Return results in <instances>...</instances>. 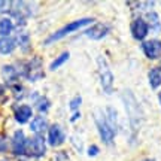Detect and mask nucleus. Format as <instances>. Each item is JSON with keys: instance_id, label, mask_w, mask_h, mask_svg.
<instances>
[{"instance_id": "obj_13", "label": "nucleus", "mask_w": 161, "mask_h": 161, "mask_svg": "<svg viewBox=\"0 0 161 161\" xmlns=\"http://www.w3.org/2000/svg\"><path fill=\"white\" fill-rule=\"evenodd\" d=\"M17 46V40L11 37V36H6V37H0V54L2 55H8L11 54Z\"/></svg>"}, {"instance_id": "obj_8", "label": "nucleus", "mask_w": 161, "mask_h": 161, "mask_svg": "<svg viewBox=\"0 0 161 161\" xmlns=\"http://www.w3.org/2000/svg\"><path fill=\"white\" fill-rule=\"evenodd\" d=\"M143 52L148 58H158L161 55V42L160 40H148L143 45Z\"/></svg>"}, {"instance_id": "obj_26", "label": "nucleus", "mask_w": 161, "mask_h": 161, "mask_svg": "<svg viewBox=\"0 0 161 161\" xmlns=\"http://www.w3.org/2000/svg\"><path fill=\"white\" fill-rule=\"evenodd\" d=\"M160 103H161V92H160Z\"/></svg>"}, {"instance_id": "obj_27", "label": "nucleus", "mask_w": 161, "mask_h": 161, "mask_svg": "<svg viewBox=\"0 0 161 161\" xmlns=\"http://www.w3.org/2000/svg\"><path fill=\"white\" fill-rule=\"evenodd\" d=\"M0 94H2V86H0Z\"/></svg>"}, {"instance_id": "obj_1", "label": "nucleus", "mask_w": 161, "mask_h": 161, "mask_svg": "<svg viewBox=\"0 0 161 161\" xmlns=\"http://www.w3.org/2000/svg\"><path fill=\"white\" fill-rule=\"evenodd\" d=\"M94 121H96V125H97V130L100 133L102 140L104 143H112L114 137H115V128L110 125L108 116L104 115L102 109L94 110Z\"/></svg>"}, {"instance_id": "obj_15", "label": "nucleus", "mask_w": 161, "mask_h": 161, "mask_svg": "<svg viewBox=\"0 0 161 161\" xmlns=\"http://www.w3.org/2000/svg\"><path fill=\"white\" fill-rule=\"evenodd\" d=\"M12 30H14V23H12L11 18H8V17L0 18V36L6 37V36H9V33H11Z\"/></svg>"}, {"instance_id": "obj_5", "label": "nucleus", "mask_w": 161, "mask_h": 161, "mask_svg": "<svg viewBox=\"0 0 161 161\" xmlns=\"http://www.w3.org/2000/svg\"><path fill=\"white\" fill-rule=\"evenodd\" d=\"M46 152V145L42 136H36L33 139H27L25 154L30 157H42Z\"/></svg>"}, {"instance_id": "obj_3", "label": "nucleus", "mask_w": 161, "mask_h": 161, "mask_svg": "<svg viewBox=\"0 0 161 161\" xmlns=\"http://www.w3.org/2000/svg\"><path fill=\"white\" fill-rule=\"evenodd\" d=\"M122 98H124V102H125V108H127V112H128V116H130L131 127L133 128H137L139 122H140V119H142V110H140V108H139L136 98H134V96H133L130 91L124 92Z\"/></svg>"}, {"instance_id": "obj_9", "label": "nucleus", "mask_w": 161, "mask_h": 161, "mask_svg": "<svg viewBox=\"0 0 161 161\" xmlns=\"http://www.w3.org/2000/svg\"><path fill=\"white\" fill-rule=\"evenodd\" d=\"M48 142L52 146H60L64 142V134L61 131L60 125H51L48 130Z\"/></svg>"}, {"instance_id": "obj_22", "label": "nucleus", "mask_w": 161, "mask_h": 161, "mask_svg": "<svg viewBox=\"0 0 161 161\" xmlns=\"http://www.w3.org/2000/svg\"><path fill=\"white\" fill-rule=\"evenodd\" d=\"M98 154V148L94 145V146H90V151H88V155H97Z\"/></svg>"}, {"instance_id": "obj_6", "label": "nucleus", "mask_w": 161, "mask_h": 161, "mask_svg": "<svg viewBox=\"0 0 161 161\" xmlns=\"http://www.w3.org/2000/svg\"><path fill=\"white\" fill-rule=\"evenodd\" d=\"M25 148H27V137L23 130H17L12 137V151L17 155H23L25 154Z\"/></svg>"}, {"instance_id": "obj_21", "label": "nucleus", "mask_w": 161, "mask_h": 161, "mask_svg": "<svg viewBox=\"0 0 161 161\" xmlns=\"http://www.w3.org/2000/svg\"><path fill=\"white\" fill-rule=\"evenodd\" d=\"M80 102H82V98H80L79 96H78V97H75V98H73V100H72V102H70L69 108H70V109H72V110L78 109V108H79V104H80Z\"/></svg>"}, {"instance_id": "obj_14", "label": "nucleus", "mask_w": 161, "mask_h": 161, "mask_svg": "<svg viewBox=\"0 0 161 161\" xmlns=\"http://www.w3.org/2000/svg\"><path fill=\"white\" fill-rule=\"evenodd\" d=\"M27 76H29L30 80H37L43 76V70H42V66H40V61L37 66H35V60L29 64V67H27Z\"/></svg>"}, {"instance_id": "obj_16", "label": "nucleus", "mask_w": 161, "mask_h": 161, "mask_svg": "<svg viewBox=\"0 0 161 161\" xmlns=\"http://www.w3.org/2000/svg\"><path fill=\"white\" fill-rule=\"evenodd\" d=\"M149 84L155 90L161 85V67H154V69L149 72Z\"/></svg>"}, {"instance_id": "obj_10", "label": "nucleus", "mask_w": 161, "mask_h": 161, "mask_svg": "<svg viewBox=\"0 0 161 161\" xmlns=\"http://www.w3.org/2000/svg\"><path fill=\"white\" fill-rule=\"evenodd\" d=\"M108 31H109L108 25H104V24H96V25H92L91 29L86 30L85 33L88 37L98 40V39H102V37H104V36L108 35Z\"/></svg>"}, {"instance_id": "obj_4", "label": "nucleus", "mask_w": 161, "mask_h": 161, "mask_svg": "<svg viewBox=\"0 0 161 161\" xmlns=\"http://www.w3.org/2000/svg\"><path fill=\"white\" fill-rule=\"evenodd\" d=\"M98 72H100V79H102V86L108 94L112 92L114 88V75L110 69L108 67V63L104 61L103 57H98Z\"/></svg>"}, {"instance_id": "obj_20", "label": "nucleus", "mask_w": 161, "mask_h": 161, "mask_svg": "<svg viewBox=\"0 0 161 161\" xmlns=\"http://www.w3.org/2000/svg\"><path fill=\"white\" fill-rule=\"evenodd\" d=\"M146 18L149 19L152 29H158V30H160V21H158V15H157L155 12H149V14L146 15Z\"/></svg>"}, {"instance_id": "obj_2", "label": "nucleus", "mask_w": 161, "mask_h": 161, "mask_svg": "<svg viewBox=\"0 0 161 161\" xmlns=\"http://www.w3.org/2000/svg\"><path fill=\"white\" fill-rule=\"evenodd\" d=\"M92 21H94L92 18H82V19H76L73 23L64 25L63 29H60L58 31H55L54 35L49 36V37L45 40V45H49V43H52V42H55V40H58V39H63L64 36L70 35V33H73V31H78L79 29L85 27L88 24H92Z\"/></svg>"}, {"instance_id": "obj_12", "label": "nucleus", "mask_w": 161, "mask_h": 161, "mask_svg": "<svg viewBox=\"0 0 161 161\" xmlns=\"http://www.w3.org/2000/svg\"><path fill=\"white\" fill-rule=\"evenodd\" d=\"M30 118H31V108L27 106V104L18 106L17 110H15V119H17V122H19V124H25Z\"/></svg>"}, {"instance_id": "obj_24", "label": "nucleus", "mask_w": 161, "mask_h": 161, "mask_svg": "<svg viewBox=\"0 0 161 161\" xmlns=\"http://www.w3.org/2000/svg\"><path fill=\"white\" fill-rule=\"evenodd\" d=\"M5 149H6V143H5V140L0 137V152H2V151H5Z\"/></svg>"}, {"instance_id": "obj_28", "label": "nucleus", "mask_w": 161, "mask_h": 161, "mask_svg": "<svg viewBox=\"0 0 161 161\" xmlns=\"http://www.w3.org/2000/svg\"><path fill=\"white\" fill-rule=\"evenodd\" d=\"M145 161H154V160H145Z\"/></svg>"}, {"instance_id": "obj_17", "label": "nucleus", "mask_w": 161, "mask_h": 161, "mask_svg": "<svg viewBox=\"0 0 161 161\" xmlns=\"http://www.w3.org/2000/svg\"><path fill=\"white\" fill-rule=\"evenodd\" d=\"M2 75L5 78V80L8 84H14V82H17V78H18V73L17 70L14 69L12 66H5L3 70H2Z\"/></svg>"}, {"instance_id": "obj_23", "label": "nucleus", "mask_w": 161, "mask_h": 161, "mask_svg": "<svg viewBox=\"0 0 161 161\" xmlns=\"http://www.w3.org/2000/svg\"><path fill=\"white\" fill-rule=\"evenodd\" d=\"M9 5V3H8V2H3V0H0V12H3V11H6V9H8V8H6V6Z\"/></svg>"}, {"instance_id": "obj_25", "label": "nucleus", "mask_w": 161, "mask_h": 161, "mask_svg": "<svg viewBox=\"0 0 161 161\" xmlns=\"http://www.w3.org/2000/svg\"><path fill=\"white\" fill-rule=\"evenodd\" d=\"M79 116H80V114H79V112H75V115L72 116V121H75V119H78V118H79Z\"/></svg>"}, {"instance_id": "obj_7", "label": "nucleus", "mask_w": 161, "mask_h": 161, "mask_svg": "<svg viewBox=\"0 0 161 161\" xmlns=\"http://www.w3.org/2000/svg\"><path fill=\"white\" fill-rule=\"evenodd\" d=\"M131 35L134 39H137V40L145 39L146 35H148V23L143 21L142 18L134 19L131 24Z\"/></svg>"}, {"instance_id": "obj_19", "label": "nucleus", "mask_w": 161, "mask_h": 161, "mask_svg": "<svg viewBox=\"0 0 161 161\" xmlns=\"http://www.w3.org/2000/svg\"><path fill=\"white\" fill-rule=\"evenodd\" d=\"M49 100L45 97H40L39 100H36V108L40 110V112H46V110L49 109Z\"/></svg>"}, {"instance_id": "obj_11", "label": "nucleus", "mask_w": 161, "mask_h": 161, "mask_svg": "<svg viewBox=\"0 0 161 161\" xmlns=\"http://www.w3.org/2000/svg\"><path fill=\"white\" fill-rule=\"evenodd\" d=\"M46 128H48V121L40 115L33 118V121L30 122V130L33 133H36L37 136H40L42 133H45Z\"/></svg>"}, {"instance_id": "obj_18", "label": "nucleus", "mask_w": 161, "mask_h": 161, "mask_svg": "<svg viewBox=\"0 0 161 161\" xmlns=\"http://www.w3.org/2000/svg\"><path fill=\"white\" fill-rule=\"evenodd\" d=\"M69 55H70L69 52H63L61 55H58V57L51 63V70H55V69H58L60 66H63V64L69 60Z\"/></svg>"}]
</instances>
